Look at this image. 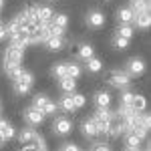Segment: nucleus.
Here are the masks:
<instances>
[{
	"mask_svg": "<svg viewBox=\"0 0 151 151\" xmlns=\"http://www.w3.org/2000/svg\"><path fill=\"white\" fill-rule=\"evenodd\" d=\"M22 58H24V48L18 47V45H12L8 42V47L4 50V57H2V65H4V73L14 79L20 70H22Z\"/></svg>",
	"mask_w": 151,
	"mask_h": 151,
	"instance_id": "nucleus-1",
	"label": "nucleus"
},
{
	"mask_svg": "<svg viewBox=\"0 0 151 151\" xmlns=\"http://www.w3.org/2000/svg\"><path fill=\"white\" fill-rule=\"evenodd\" d=\"M32 85H35V75H32L30 70H24L22 69L14 79H12V89H14V93H16V95L30 93Z\"/></svg>",
	"mask_w": 151,
	"mask_h": 151,
	"instance_id": "nucleus-2",
	"label": "nucleus"
},
{
	"mask_svg": "<svg viewBox=\"0 0 151 151\" xmlns=\"http://www.w3.org/2000/svg\"><path fill=\"white\" fill-rule=\"evenodd\" d=\"M18 141H20V145H35V147H38V149H47L45 139H42L32 127L20 129V133H18Z\"/></svg>",
	"mask_w": 151,
	"mask_h": 151,
	"instance_id": "nucleus-3",
	"label": "nucleus"
},
{
	"mask_svg": "<svg viewBox=\"0 0 151 151\" xmlns=\"http://www.w3.org/2000/svg\"><path fill=\"white\" fill-rule=\"evenodd\" d=\"M107 83H109L111 87L119 89V91H123V89H129L131 77H129L123 69H113L111 73H109V77H107Z\"/></svg>",
	"mask_w": 151,
	"mask_h": 151,
	"instance_id": "nucleus-4",
	"label": "nucleus"
},
{
	"mask_svg": "<svg viewBox=\"0 0 151 151\" xmlns=\"http://www.w3.org/2000/svg\"><path fill=\"white\" fill-rule=\"evenodd\" d=\"M45 117H47V115H45L42 111H38L36 107H32V105L24 109V121H26L30 127H38V125H42Z\"/></svg>",
	"mask_w": 151,
	"mask_h": 151,
	"instance_id": "nucleus-5",
	"label": "nucleus"
},
{
	"mask_svg": "<svg viewBox=\"0 0 151 151\" xmlns=\"http://www.w3.org/2000/svg\"><path fill=\"white\" fill-rule=\"evenodd\" d=\"M125 73H127L129 77H139L145 73V63H143V58L135 57V58H129L127 63H125Z\"/></svg>",
	"mask_w": 151,
	"mask_h": 151,
	"instance_id": "nucleus-6",
	"label": "nucleus"
},
{
	"mask_svg": "<svg viewBox=\"0 0 151 151\" xmlns=\"http://www.w3.org/2000/svg\"><path fill=\"white\" fill-rule=\"evenodd\" d=\"M111 117H113V111H109V109H97V111H95L93 121L97 123L101 135H105V129H107V123L111 121Z\"/></svg>",
	"mask_w": 151,
	"mask_h": 151,
	"instance_id": "nucleus-7",
	"label": "nucleus"
},
{
	"mask_svg": "<svg viewBox=\"0 0 151 151\" xmlns=\"http://www.w3.org/2000/svg\"><path fill=\"white\" fill-rule=\"evenodd\" d=\"M52 131H55V135H69L70 131H73L70 119H67V117H57L52 121Z\"/></svg>",
	"mask_w": 151,
	"mask_h": 151,
	"instance_id": "nucleus-8",
	"label": "nucleus"
},
{
	"mask_svg": "<svg viewBox=\"0 0 151 151\" xmlns=\"http://www.w3.org/2000/svg\"><path fill=\"white\" fill-rule=\"evenodd\" d=\"M81 131H83V135H85L87 139H95L97 135H101V131H99V127H97V123L93 121V117L85 119V121L81 123Z\"/></svg>",
	"mask_w": 151,
	"mask_h": 151,
	"instance_id": "nucleus-9",
	"label": "nucleus"
},
{
	"mask_svg": "<svg viewBox=\"0 0 151 151\" xmlns=\"http://www.w3.org/2000/svg\"><path fill=\"white\" fill-rule=\"evenodd\" d=\"M87 26L89 28H103L105 14L101 10H89V14H87Z\"/></svg>",
	"mask_w": 151,
	"mask_h": 151,
	"instance_id": "nucleus-10",
	"label": "nucleus"
},
{
	"mask_svg": "<svg viewBox=\"0 0 151 151\" xmlns=\"http://www.w3.org/2000/svg\"><path fill=\"white\" fill-rule=\"evenodd\" d=\"M129 109L131 111H135V113H143L145 109H147V99L139 93H133L131 97V101H129Z\"/></svg>",
	"mask_w": 151,
	"mask_h": 151,
	"instance_id": "nucleus-11",
	"label": "nucleus"
},
{
	"mask_svg": "<svg viewBox=\"0 0 151 151\" xmlns=\"http://www.w3.org/2000/svg\"><path fill=\"white\" fill-rule=\"evenodd\" d=\"M45 47H47V50H50V52H60V50L65 48V38L52 35L45 40Z\"/></svg>",
	"mask_w": 151,
	"mask_h": 151,
	"instance_id": "nucleus-12",
	"label": "nucleus"
},
{
	"mask_svg": "<svg viewBox=\"0 0 151 151\" xmlns=\"http://www.w3.org/2000/svg\"><path fill=\"white\" fill-rule=\"evenodd\" d=\"M0 135H2V137H4L6 141L12 139V137L16 135V131H14V125H12L10 121L2 119V117H0Z\"/></svg>",
	"mask_w": 151,
	"mask_h": 151,
	"instance_id": "nucleus-13",
	"label": "nucleus"
},
{
	"mask_svg": "<svg viewBox=\"0 0 151 151\" xmlns=\"http://www.w3.org/2000/svg\"><path fill=\"white\" fill-rule=\"evenodd\" d=\"M95 105H97V109H109V105H111V93L109 91H99V93L95 95Z\"/></svg>",
	"mask_w": 151,
	"mask_h": 151,
	"instance_id": "nucleus-14",
	"label": "nucleus"
},
{
	"mask_svg": "<svg viewBox=\"0 0 151 151\" xmlns=\"http://www.w3.org/2000/svg\"><path fill=\"white\" fill-rule=\"evenodd\" d=\"M50 26H55L58 30H67V26H69V16L67 14H52V18H50Z\"/></svg>",
	"mask_w": 151,
	"mask_h": 151,
	"instance_id": "nucleus-15",
	"label": "nucleus"
},
{
	"mask_svg": "<svg viewBox=\"0 0 151 151\" xmlns=\"http://www.w3.org/2000/svg\"><path fill=\"white\" fill-rule=\"evenodd\" d=\"M58 89L65 91V93H75V89H77V79H70V77L58 79Z\"/></svg>",
	"mask_w": 151,
	"mask_h": 151,
	"instance_id": "nucleus-16",
	"label": "nucleus"
},
{
	"mask_svg": "<svg viewBox=\"0 0 151 151\" xmlns=\"http://www.w3.org/2000/svg\"><path fill=\"white\" fill-rule=\"evenodd\" d=\"M125 135V147L127 149H139V145H141V141L143 139H139L135 133H131V131H127V133H123Z\"/></svg>",
	"mask_w": 151,
	"mask_h": 151,
	"instance_id": "nucleus-17",
	"label": "nucleus"
},
{
	"mask_svg": "<svg viewBox=\"0 0 151 151\" xmlns=\"http://www.w3.org/2000/svg\"><path fill=\"white\" fill-rule=\"evenodd\" d=\"M58 107L63 109V111H67V113H73L75 111V103H73V93H65V97L58 101Z\"/></svg>",
	"mask_w": 151,
	"mask_h": 151,
	"instance_id": "nucleus-18",
	"label": "nucleus"
},
{
	"mask_svg": "<svg viewBox=\"0 0 151 151\" xmlns=\"http://www.w3.org/2000/svg\"><path fill=\"white\" fill-rule=\"evenodd\" d=\"M117 18H119V22H121V24H131V20H133V12H131L129 6L119 8V10H117Z\"/></svg>",
	"mask_w": 151,
	"mask_h": 151,
	"instance_id": "nucleus-19",
	"label": "nucleus"
},
{
	"mask_svg": "<svg viewBox=\"0 0 151 151\" xmlns=\"http://www.w3.org/2000/svg\"><path fill=\"white\" fill-rule=\"evenodd\" d=\"M79 58H83V60H87V58H91L95 55V47L93 45H89V42H85V45H81L79 47Z\"/></svg>",
	"mask_w": 151,
	"mask_h": 151,
	"instance_id": "nucleus-20",
	"label": "nucleus"
},
{
	"mask_svg": "<svg viewBox=\"0 0 151 151\" xmlns=\"http://www.w3.org/2000/svg\"><path fill=\"white\" fill-rule=\"evenodd\" d=\"M81 65H77V63H67V77L70 79H79L81 77Z\"/></svg>",
	"mask_w": 151,
	"mask_h": 151,
	"instance_id": "nucleus-21",
	"label": "nucleus"
},
{
	"mask_svg": "<svg viewBox=\"0 0 151 151\" xmlns=\"http://www.w3.org/2000/svg\"><path fill=\"white\" fill-rule=\"evenodd\" d=\"M52 77H57V79L67 77V63H57V65H52Z\"/></svg>",
	"mask_w": 151,
	"mask_h": 151,
	"instance_id": "nucleus-22",
	"label": "nucleus"
},
{
	"mask_svg": "<svg viewBox=\"0 0 151 151\" xmlns=\"http://www.w3.org/2000/svg\"><path fill=\"white\" fill-rule=\"evenodd\" d=\"M87 69L91 70V73H99V70L103 69V63H101V58H95V57L87 58Z\"/></svg>",
	"mask_w": 151,
	"mask_h": 151,
	"instance_id": "nucleus-23",
	"label": "nucleus"
},
{
	"mask_svg": "<svg viewBox=\"0 0 151 151\" xmlns=\"http://www.w3.org/2000/svg\"><path fill=\"white\" fill-rule=\"evenodd\" d=\"M133 32H135V30H133V26H131V24H121V26H119V30H117V35L123 36V38H127V40H131Z\"/></svg>",
	"mask_w": 151,
	"mask_h": 151,
	"instance_id": "nucleus-24",
	"label": "nucleus"
},
{
	"mask_svg": "<svg viewBox=\"0 0 151 151\" xmlns=\"http://www.w3.org/2000/svg\"><path fill=\"white\" fill-rule=\"evenodd\" d=\"M113 47H115L117 50H125V48H129V40L123 38V36H119V35H115V38H113Z\"/></svg>",
	"mask_w": 151,
	"mask_h": 151,
	"instance_id": "nucleus-25",
	"label": "nucleus"
},
{
	"mask_svg": "<svg viewBox=\"0 0 151 151\" xmlns=\"http://www.w3.org/2000/svg\"><path fill=\"white\" fill-rule=\"evenodd\" d=\"M48 101V97L47 95H42V93H38L35 97V101H32V107H36L38 111H42V107H45V103Z\"/></svg>",
	"mask_w": 151,
	"mask_h": 151,
	"instance_id": "nucleus-26",
	"label": "nucleus"
},
{
	"mask_svg": "<svg viewBox=\"0 0 151 151\" xmlns=\"http://www.w3.org/2000/svg\"><path fill=\"white\" fill-rule=\"evenodd\" d=\"M57 109H58V105L55 103V101H50V99H48L47 103H45V107H42V113H45V115H55V113H57Z\"/></svg>",
	"mask_w": 151,
	"mask_h": 151,
	"instance_id": "nucleus-27",
	"label": "nucleus"
},
{
	"mask_svg": "<svg viewBox=\"0 0 151 151\" xmlns=\"http://www.w3.org/2000/svg\"><path fill=\"white\" fill-rule=\"evenodd\" d=\"M73 103H75V109H81V107L87 105V99L81 93H73Z\"/></svg>",
	"mask_w": 151,
	"mask_h": 151,
	"instance_id": "nucleus-28",
	"label": "nucleus"
},
{
	"mask_svg": "<svg viewBox=\"0 0 151 151\" xmlns=\"http://www.w3.org/2000/svg\"><path fill=\"white\" fill-rule=\"evenodd\" d=\"M91 151H113V149H111V145H107V143H103V141H99V143H95L93 147H91Z\"/></svg>",
	"mask_w": 151,
	"mask_h": 151,
	"instance_id": "nucleus-29",
	"label": "nucleus"
},
{
	"mask_svg": "<svg viewBox=\"0 0 151 151\" xmlns=\"http://www.w3.org/2000/svg\"><path fill=\"white\" fill-rule=\"evenodd\" d=\"M20 151H47V149H38V147H35V145H22Z\"/></svg>",
	"mask_w": 151,
	"mask_h": 151,
	"instance_id": "nucleus-30",
	"label": "nucleus"
},
{
	"mask_svg": "<svg viewBox=\"0 0 151 151\" xmlns=\"http://www.w3.org/2000/svg\"><path fill=\"white\" fill-rule=\"evenodd\" d=\"M4 143H6V139H4V137H2V135H0V147H2V145H4Z\"/></svg>",
	"mask_w": 151,
	"mask_h": 151,
	"instance_id": "nucleus-31",
	"label": "nucleus"
},
{
	"mask_svg": "<svg viewBox=\"0 0 151 151\" xmlns=\"http://www.w3.org/2000/svg\"><path fill=\"white\" fill-rule=\"evenodd\" d=\"M123 151H141V149H127V147H125V149H123Z\"/></svg>",
	"mask_w": 151,
	"mask_h": 151,
	"instance_id": "nucleus-32",
	"label": "nucleus"
},
{
	"mask_svg": "<svg viewBox=\"0 0 151 151\" xmlns=\"http://www.w3.org/2000/svg\"><path fill=\"white\" fill-rule=\"evenodd\" d=\"M2 6H4V0H0V10H2Z\"/></svg>",
	"mask_w": 151,
	"mask_h": 151,
	"instance_id": "nucleus-33",
	"label": "nucleus"
},
{
	"mask_svg": "<svg viewBox=\"0 0 151 151\" xmlns=\"http://www.w3.org/2000/svg\"><path fill=\"white\" fill-rule=\"evenodd\" d=\"M0 111H2V105H0Z\"/></svg>",
	"mask_w": 151,
	"mask_h": 151,
	"instance_id": "nucleus-34",
	"label": "nucleus"
},
{
	"mask_svg": "<svg viewBox=\"0 0 151 151\" xmlns=\"http://www.w3.org/2000/svg\"><path fill=\"white\" fill-rule=\"evenodd\" d=\"M58 151H63V149H58Z\"/></svg>",
	"mask_w": 151,
	"mask_h": 151,
	"instance_id": "nucleus-35",
	"label": "nucleus"
},
{
	"mask_svg": "<svg viewBox=\"0 0 151 151\" xmlns=\"http://www.w3.org/2000/svg\"><path fill=\"white\" fill-rule=\"evenodd\" d=\"M79 151H81V149H79Z\"/></svg>",
	"mask_w": 151,
	"mask_h": 151,
	"instance_id": "nucleus-36",
	"label": "nucleus"
}]
</instances>
